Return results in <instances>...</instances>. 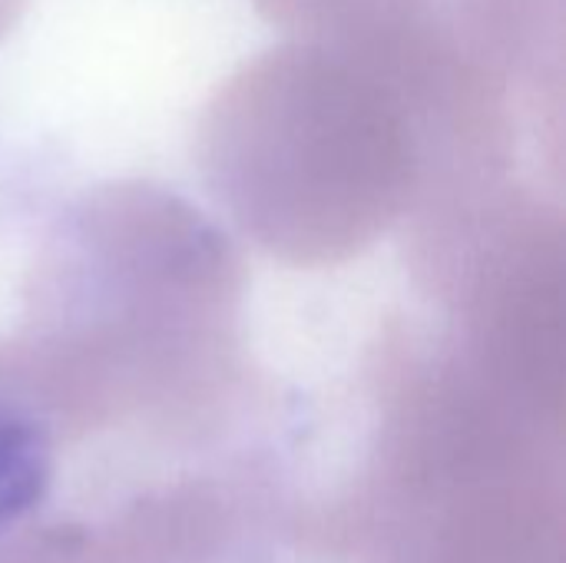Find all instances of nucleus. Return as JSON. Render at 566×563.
Instances as JSON below:
<instances>
[{
  "mask_svg": "<svg viewBox=\"0 0 566 563\" xmlns=\"http://www.w3.org/2000/svg\"><path fill=\"white\" fill-rule=\"evenodd\" d=\"M411 103L368 53L295 46L245 70L209 113L206 166L232 216L292 262L368 246L418 169Z\"/></svg>",
  "mask_w": 566,
  "mask_h": 563,
  "instance_id": "obj_1",
  "label": "nucleus"
},
{
  "mask_svg": "<svg viewBox=\"0 0 566 563\" xmlns=\"http://www.w3.org/2000/svg\"><path fill=\"white\" fill-rule=\"evenodd\" d=\"M269 7L342 50H381L418 30L411 20L418 0H269Z\"/></svg>",
  "mask_w": 566,
  "mask_h": 563,
  "instance_id": "obj_2",
  "label": "nucleus"
}]
</instances>
